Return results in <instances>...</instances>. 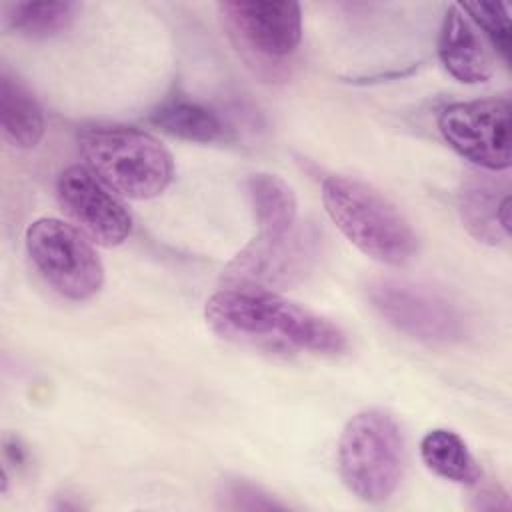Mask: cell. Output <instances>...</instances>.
<instances>
[{
    "label": "cell",
    "instance_id": "1",
    "mask_svg": "<svg viewBox=\"0 0 512 512\" xmlns=\"http://www.w3.org/2000/svg\"><path fill=\"white\" fill-rule=\"evenodd\" d=\"M208 326L238 344L336 356L348 348L340 326L272 290L228 286L204 306Z\"/></svg>",
    "mask_w": 512,
    "mask_h": 512
},
{
    "label": "cell",
    "instance_id": "2",
    "mask_svg": "<svg viewBox=\"0 0 512 512\" xmlns=\"http://www.w3.org/2000/svg\"><path fill=\"white\" fill-rule=\"evenodd\" d=\"M322 202L336 228L368 258L402 266L416 256L418 238L412 224L374 186L332 174L322 182Z\"/></svg>",
    "mask_w": 512,
    "mask_h": 512
},
{
    "label": "cell",
    "instance_id": "3",
    "mask_svg": "<svg viewBox=\"0 0 512 512\" xmlns=\"http://www.w3.org/2000/svg\"><path fill=\"white\" fill-rule=\"evenodd\" d=\"M86 168L124 198L162 194L174 176L168 148L150 132L124 124H94L78 134Z\"/></svg>",
    "mask_w": 512,
    "mask_h": 512
},
{
    "label": "cell",
    "instance_id": "4",
    "mask_svg": "<svg viewBox=\"0 0 512 512\" xmlns=\"http://www.w3.org/2000/svg\"><path fill=\"white\" fill-rule=\"evenodd\" d=\"M406 444L398 420L380 408L354 414L338 442V470L346 488L364 502L388 500L404 474Z\"/></svg>",
    "mask_w": 512,
    "mask_h": 512
},
{
    "label": "cell",
    "instance_id": "5",
    "mask_svg": "<svg viewBox=\"0 0 512 512\" xmlns=\"http://www.w3.org/2000/svg\"><path fill=\"white\" fill-rule=\"evenodd\" d=\"M26 252L60 296L82 302L100 292L104 266L86 236L60 218H38L26 228Z\"/></svg>",
    "mask_w": 512,
    "mask_h": 512
},
{
    "label": "cell",
    "instance_id": "6",
    "mask_svg": "<svg viewBox=\"0 0 512 512\" xmlns=\"http://www.w3.org/2000/svg\"><path fill=\"white\" fill-rule=\"evenodd\" d=\"M368 300L390 326L426 344L460 342L468 332L462 308L418 282L378 278L368 286Z\"/></svg>",
    "mask_w": 512,
    "mask_h": 512
},
{
    "label": "cell",
    "instance_id": "7",
    "mask_svg": "<svg viewBox=\"0 0 512 512\" xmlns=\"http://www.w3.org/2000/svg\"><path fill=\"white\" fill-rule=\"evenodd\" d=\"M218 14L246 62L262 70L280 68L302 38L296 2H220Z\"/></svg>",
    "mask_w": 512,
    "mask_h": 512
},
{
    "label": "cell",
    "instance_id": "8",
    "mask_svg": "<svg viewBox=\"0 0 512 512\" xmlns=\"http://www.w3.org/2000/svg\"><path fill=\"white\" fill-rule=\"evenodd\" d=\"M510 100L482 98L454 102L440 110L438 130L444 142L478 170L510 168Z\"/></svg>",
    "mask_w": 512,
    "mask_h": 512
},
{
    "label": "cell",
    "instance_id": "9",
    "mask_svg": "<svg viewBox=\"0 0 512 512\" xmlns=\"http://www.w3.org/2000/svg\"><path fill=\"white\" fill-rule=\"evenodd\" d=\"M60 208L92 242L118 246L132 232V216L114 190L82 164L66 166L56 180Z\"/></svg>",
    "mask_w": 512,
    "mask_h": 512
},
{
    "label": "cell",
    "instance_id": "10",
    "mask_svg": "<svg viewBox=\"0 0 512 512\" xmlns=\"http://www.w3.org/2000/svg\"><path fill=\"white\" fill-rule=\"evenodd\" d=\"M316 236L300 226L286 238L254 236L224 268L222 280L240 288H286L298 282L316 258Z\"/></svg>",
    "mask_w": 512,
    "mask_h": 512
},
{
    "label": "cell",
    "instance_id": "11",
    "mask_svg": "<svg viewBox=\"0 0 512 512\" xmlns=\"http://www.w3.org/2000/svg\"><path fill=\"white\" fill-rule=\"evenodd\" d=\"M510 186L486 170L468 172L458 188L464 228L482 244H502L510 236Z\"/></svg>",
    "mask_w": 512,
    "mask_h": 512
},
{
    "label": "cell",
    "instance_id": "12",
    "mask_svg": "<svg viewBox=\"0 0 512 512\" xmlns=\"http://www.w3.org/2000/svg\"><path fill=\"white\" fill-rule=\"evenodd\" d=\"M438 56L446 72L464 84H480L494 74L492 52L460 4H450L444 14L438 34Z\"/></svg>",
    "mask_w": 512,
    "mask_h": 512
},
{
    "label": "cell",
    "instance_id": "13",
    "mask_svg": "<svg viewBox=\"0 0 512 512\" xmlns=\"http://www.w3.org/2000/svg\"><path fill=\"white\" fill-rule=\"evenodd\" d=\"M0 128L4 140L22 150L38 146L46 130L42 106L6 68L0 72Z\"/></svg>",
    "mask_w": 512,
    "mask_h": 512
},
{
    "label": "cell",
    "instance_id": "14",
    "mask_svg": "<svg viewBox=\"0 0 512 512\" xmlns=\"http://www.w3.org/2000/svg\"><path fill=\"white\" fill-rule=\"evenodd\" d=\"M248 196L260 238H286L298 228V202L294 190L268 172L248 178Z\"/></svg>",
    "mask_w": 512,
    "mask_h": 512
},
{
    "label": "cell",
    "instance_id": "15",
    "mask_svg": "<svg viewBox=\"0 0 512 512\" xmlns=\"http://www.w3.org/2000/svg\"><path fill=\"white\" fill-rule=\"evenodd\" d=\"M148 120L162 132L188 142L208 144L226 136V126L214 110L184 96L164 100L150 112Z\"/></svg>",
    "mask_w": 512,
    "mask_h": 512
},
{
    "label": "cell",
    "instance_id": "16",
    "mask_svg": "<svg viewBox=\"0 0 512 512\" xmlns=\"http://www.w3.org/2000/svg\"><path fill=\"white\" fill-rule=\"evenodd\" d=\"M420 458L432 474L456 484L476 486L482 478V470L466 442L448 428H434L424 434Z\"/></svg>",
    "mask_w": 512,
    "mask_h": 512
},
{
    "label": "cell",
    "instance_id": "17",
    "mask_svg": "<svg viewBox=\"0 0 512 512\" xmlns=\"http://www.w3.org/2000/svg\"><path fill=\"white\" fill-rule=\"evenodd\" d=\"M78 12L76 2H14L4 8V28L28 38H48L66 30Z\"/></svg>",
    "mask_w": 512,
    "mask_h": 512
},
{
    "label": "cell",
    "instance_id": "18",
    "mask_svg": "<svg viewBox=\"0 0 512 512\" xmlns=\"http://www.w3.org/2000/svg\"><path fill=\"white\" fill-rule=\"evenodd\" d=\"M464 14L472 20V24L484 34L494 50L500 52V56L510 62L512 54V30H510V14L508 6L502 2H464L460 4Z\"/></svg>",
    "mask_w": 512,
    "mask_h": 512
},
{
    "label": "cell",
    "instance_id": "19",
    "mask_svg": "<svg viewBox=\"0 0 512 512\" xmlns=\"http://www.w3.org/2000/svg\"><path fill=\"white\" fill-rule=\"evenodd\" d=\"M220 506L226 510H278L284 502L272 498L264 488L246 480H226L218 490Z\"/></svg>",
    "mask_w": 512,
    "mask_h": 512
}]
</instances>
